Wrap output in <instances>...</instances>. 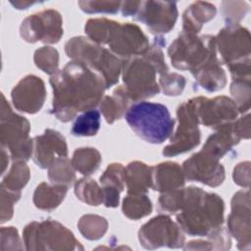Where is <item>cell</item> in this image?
Returning a JSON list of instances; mask_svg holds the SVG:
<instances>
[{"mask_svg": "<svg viewBox=\"0 0 251 251\" xmlns=\"http://www.w3.org/2000/svg\"><path fill=\"white\" fill-rule=\"evenodd\" d=\"M250 163L244 162L238 164L233 171L234 182L240 186L249 187L250 183Z\"/></svg>", "mask_w": 251, "mask_h": 251, "instance_id": "cell-40", "label": "cell"}, {"mask_svg": "<svg viewBox=\"0 0 251 251\" xmlns=\"http://www.w3.org/2000/svg\"><path fill=\"white\" fill-rule=\"evenodd\" d=\"M80 9L88 14L93 13H110L115 14L121 7L122 2L117 1H79L77 2Z\"/></svg>", "mask_w": 251, "mask_h": 251, "instance_id": "cell-38", "label": "cell"}, {"mask_svg": "<svg viewBox=\"0 0 251 251\" xmlns=\"http://www.w3.org/2000/svg\"><path fill=\"white\" fill-rule=\"evenodd\" d=\"M72 162L68 157L58 158L48 169V177L53 184L70 186L75 179Z\"/></svg>", "mask_w": 251, "mask_h": 251, "instance_id": "cell-31", "label": "cell"}, {"mask_svg": "<svg viewBox=\"0 0 251 251\" xmlns=\"http://www.w3.org/2000/svg\"><path fill=\"white\" fill-rule=\"evenodd\" d=\"M194 105L198 123L215 129L232 124L238 115V109L232 99L217 96L213 99L195 97Z\"/></svg>", "mask_w": 251, "mask_h": 251, "instance_id": "cell-14", "label": "cell"}, {"mask_svg": "<svg viewBox=\"0 0 251 251\" xmlns=\"http://www.w3.org/2000/svg\"><path fill=\"white\" fill-rule=\"evenodd\" d=\"M29 122L14 113L2 94L1 144L10 151L13 161H27L33 152V139L29 138Z\"/></svg>", "mask_w": 251, "mask_h": 251, "instance_id": "cell-7", "label": "cell"}, {"mask_svg": "<svg viewBox=\"0 0 251 251\" xmlns=\"http://www.w3.org/2000/svg\"><path fill=\"white\" fill-rule=\"evenodd\" d=\"M140 244L147 249L161 246L179 248L184 244V235L178 225L169 216L159 215L141 226L138 231Z\"/></svg>", "mask_w": 251, "mask_h": 251, "instance_id": "cell-11", "label": "cell"}, {"mask_svg": "<svg viewBox=\"0 0 251 251\" xmlns=\"http://www.w3.org/2000/svg\"><path fill=\"white\" fill-rule=\"evenodd\" d=\"M33 161L41 169L49 168L58 158L68 157L65 137L54 129H46L33 138Z\"/></svg>", "mask_w": 251, "mask_h": 251, "instance_id": "cell-19", "label": "cell"}, {"mask_svg": "<svg viewBox=\"0 0 251 251\" xmlns=\"http://www.w3.org/2000/svg\"><path fill=\"white\" fill-rule=\"evenodd\" d=\"M63 21L60 13L56 10H43L25 18L21 25V36L24 40L34 43H57L64 31Z\"/></svg>", "mask_w": 251, "mask_h": 251, "instance_id": "cell-12", "label": "cell"}, {"mask_svg": "<svg viewBox=\"0 0 251 251\" xmlns=\"http://www.w3.org/2000/svg\"><path fill=\"white\" fill-rule=\"evenodd\" d=\"M135 19L144 24L152 33H167L174 28L177 19L176 3L141 1Z\"/></svg>", "mask_w": 251, "mask_h": 251, "instance_id": "cell-16", "label": "cell"}, {"mask_svg": "<svg viewBox=\"0 0 251 251\" xmlns=\"http://www.w3.org/2000/svg\"><path fill=\"white\" fill-rule=\"evenodd\" d=\"M227 229L237 240L239 249H250V196L249 191H238L231 199V213Z\"/></svg>", "mask_w": 251, "mask_h": 251, "instance_id": "cell-17", "label": "cell"}, {"mask_svg": "<svg viewBox=\"0 0 251 251\" xmlns=\"http://www.w3.org/2000/svg\"><path fill=\"white\" fill-rule=\"evenodd\" d=\"M100 127V112L90 109L77 116L73 124L71 133L75 136H92Z\"/></svg>", "mask_w": 251, "mask_h": 251, "instance_id": "cell-29", "label": "cell"}, {"mask_svg": "<svg viewBox=\"0 0 251 251\" xmlns=\"http://www.w3.org/2000/svg\"><path fill=\"white\" fill-rule=\"evenodd\" d=\"M159 82L166 95L177 96L179 95L185 85V79L178 74H170L169 72L160 75Z\"/></svg>", "mask_w": 251, "mask_h": 251, "instance_id": "cell-37", "label": "cell"}, {"mask_svg": "<svg viewBox=\"0 0 251 251\" xmlns=\"http://www.w3.org/2000/svg\"><path fill=\"white\" fill-rule=\"evenodd\" d=\"M125 183L127 194L146 193L152 187V167L138 161L129 163L125 168Z\"/></svg>", "mask_w": 251, "mask_h": 251, "instance_id": "cell-23", "label": "cell"}, {"mask_svg": "<svg viewBox=\"0 0 251 251\" xmlns=\"http://www.w3.org/2000/svg\"><path fill=\"white\" fill-rule=\"evenodd\" d=\"M75 193L77 198L88 205L98 206L103 203V192L96 181L92 178H81L75 185Z\"/></svg>", "mask_w": 251, "mask_h": 251, "instance_id": "cell-32", "label": "cell"}, {"mask_svg": "<svg viewBox=\"0 0 251 251\" xmlns=\"http://www.w3.org/2000/svg\"><path fill=\"white\" fill-rule=\"evenodd\" d=\"M192 75L197 84L210 92L223 89L226 83V73L221 67V61L217 55L209 59Z\"/></svg>", "mask_w": 251, "mask_h": 251, "instance_id": "cell-22", "label": "cell"}, {"mask_svg": "<svg viewBox=\"0 0 251 251\" xmlns=\"http://www.w3.org/2000/svg\"><path fill=\"white\" fill-rule=\"evenodd\" d=\"M23 235L27 250L83 249L73 232L55 221L32 222L25 227Z\"/></svg>", "mask_w": 251, "mask_h": 251, "instance_id": "cell-8", "label": "cell"}, {"mask_svg": "<svg viewBox=\"0 0 251 251\" xmlns=\"http://www.w3.org/2000/svg\"><path fill=\"white\" fill-rule=\"evenodd\" d=\"M67 191L68 186L66 185L53 184V186H51L46 182H42L34 191L33 203L38 209L51 211L61 204Z\"/></svg>", "mask_w": 251, "mask_h": 251, "instance_id": "cell-25", "label": "cell"}, {"mask_svg": "<svg viewBox=\"0 0 251 251\" xmlns=\"http://www.w3.org/2000/svg\"><path fill=\"white\" fill-rule=\"evenodd\" d=\"M178 126L171 136V143L163 150L164 156H176L185 153L200 143V130L195 112L194 99L183 102L176 110Z\"/></svg>", "mask_w": 251, "mask_h": 251, "instance_id": "cell-10", "label": "cell"}, {"mask_svg": "<svg viewBox=\"0 0 251 251\" xmlns=\"http://www.w3.org/2000/svg\"><path fill=\"white\" fill-rule=\"evenodd\" d=\"M182 168L173 162L161 163L152 167V188L165 193L181 188L184 184Z\"/></svg>", "mask_w": 251, "mask_h": 251, "instance_id": "cell-20", "label": "cell"}, {"mask_svg": "<svg viewBox=\"0 0 251 251\" xmlns=\"http://www.w3.org/2000/svg\"><path fill=\"white\" fill-rule=\"evenodd\" d=\"M88 38L98 44H107L119 58L130 59L144 55L149 41L136 25L118 23L105 18L90 19L84 26Z\"/></svg>", "mask_w": 251, "mask_h": 251, "instance_id": "cell-3", "label": "cell"}, {"mask_svg": "<svg viewBox=\"0 0 251 251\" xmlns=\"http://www.w3.org/2000/svg\"><path fill=\"white\" fill-rule=\"evenodd\" d=\"M29 179V169L25 161H14L10 172L2 179L1 188L14 193H21Z\"/></svg>", "mask_w": 251, "mask_h": 251, "instance_id": "cell-28", "label": "cell"}, {"mask_svg": "<svg viewBox=\"0 0 251 251\" xmlns=\"http://www.w3.org/2000/svg\"><path fill=\"white\" fill-rule=\"evenodd\" d=\"M230 93L238 112L244 113L250 108V78H234L230 84Z\"/></svg>", "mask_w": 251, "mask_h": 251, "instance_id": "cell-34", "label": "cell"}, {"mask_svg": "<svg viewBox=\"0 0 251 251\" xmlns=\"http://www.w3.org/2000/svg\"><path fill=\"white\" fill-rule=\"evenodd\" d=\"M21 193L1 188V223L9 221L13 215V205L20 199Z\"/></svg>", "mask_w": 251, "mask_h": 251, "instance_id": "cell-39", "label": "cell"}, {"mask_svg": "<svg viewBox=\"0 0 251 251\" xmlns=\"http://www.w3.org/2000/svg\"><path fill=\"white\" fill-rule=\"evenodd\" d=\"M157 73V67L146 55L124 62L122 86L129 101L146 99L160 92V86L156 81Z\"/></svg>", "mask_w": 251, "mask_h": 251, "instance_id": "cell-9", "label": "cell"}, {"mask_svg": "<svg viewBox=\"0 0 251 251\" xmlns=\"http://www.w3.org/2000/svg\"><path fill=\"white\" fill-rule=\"evenodd\" d=\"M224 211V201L219 195L189 186L182 188L176 222L181 230L191 236L209 237L223 227Z\"/></svg>", "mask_w": 251, "mask_h": 251, "instance_id": "cell-2", "label": "cell"}, {"mask_svg": "<svg viewBox=\"0 0 251 251\" xmlns=\"http://www.w3.org/2000/svg\"><path fill=\"white\" fill-rule=\"evenodd\" d=\"M34 63L44 73L53 75L58 72L59 53L53 47H42L35 51Z\"/></svg>", "mask_w": 251, "mask_h": 251, "instance_id": "cell-35", "label": "cell"}, {"mask_svg": "<svg viewBox=\"0 0 251 251\" xmlns=\"http://www.w3.org/2000/svg\"><path fill=\"white\" fill-rule=\"evenodd\" d=\"M233 128L240 138L248 139L250 137V115L247 114L236 122H233Z\"/></svg>", "mask_w": 251, "mask_h": 251, "instance_id": "cell-41", "label": "cell"}, {"mask_svg": "<svg viewBox=\"0 0 251 251\" xmlns=\"http://www.w3.org/2000/svg\"><path fill=\"white\" fill-rule=\"evenodd\" d=\"M152 212V203L146 193L127 194L123 201V213L131 220H138Z\"/></svg>", "mask_w": 251, "mask_h": 251, "instance_id": "cell-30", "label": "cell"}, {"mask_svg": "<svg viewBox=\"0 0 251 251\" xmlns=\"http://www.w3.org/2000/svg\"><path fill=\"white\" fill-rule=\"evenodd\" d=\"M15 108L21 112L35 114L38 112L46 97L43 80L35 75H26L13 88L11 93Z\"/></svg>", "mask_w": 251, "mask_h": 251, "instance_id": "cell-18", "label": "cell"}, {"mask_svg": "<svg viewBox=\"0 0 251 251\" xmlns=\"http://www.w3.org/2000/svg\"><path fill=\"white\" fill-rule=\"evenodd\" d=\"M50 84L53 88L51 113L64 123L73 120L78 112L94 109L107 89L97 73L74 61L54 74Z\"/></svg>", "mask_w": 251, "mask_h": 251, "instance_id": "cell-1", "label": "cell"}, {"mask_svg": "<svg viewBox=\"0 0 251 251\" xmlns=\"http://www.w3.org/2000/svg\"><path fill=\"white\" fill-rule=\"evenodd\" d=\"M103 192V204L106 207L115 208L119 205L120 192L125 188V167L114 163L107 167L100 176Z\"/></svg>", "mask_w": 251, "mask_h": 251, "instance_id": "cell-21", "label": "cell"}, {"mask_svg": "<svg viewBox=\"0 0 251 251\" xmlns=\"http://www.w3.org/2000/svg\"><path fill=\"white\" fill-rule=\"evenodd\" d=\"M125 119L140 138L153 144H161L171 137L175 127L170 111L160 103H134L126 110Z\"/></svg>", "mask_w": 251, "mask_h": 251, "instance_id": "cell-4", "label": "cell"}, {"mask_svg": "<svg viewBox=\"0 0 251 251\" xmlns=\"http://www.w3.org/2000/svg\"><path fill=\"white\" fill-rule=\"evenodd\" d=\"M141 1H126L122 2L121 8H122V14L125 17H129V16H135L139 6H140Z\"/></svg>", "mask_w": 251, "mask_h": 251, "instance_id": "cell-42", "label": "cell"}, {"mask_svg": "<svg viewBox=\"0 0 251 251\" xmlns=\"http://www.w3.org/2000/svg\"><path fill=\"white\" fill-rule=\"evenodd\" d=\"M77 226L81 234L85 238L93 240L99 239L104 235L107 230L108 223L100 216L86 215L79 220Z\"/></svg>", "mask_w": 251, "mask_h": 251, "instance_id": "cell-33", "label": "cell"}, {"mask_svg": "<svg viewBox=\"0 0 251 251\" xmlns=\"http://www.w3.org/2000/svg\"><path fill=\"white\" fill-rule=\"evenodd\" d=\"M172 65L178 70H188L192 74L210 58L217 55L216 38L213 35L182 31L168 50Z\"/></svg>", "mask_w": 251, "mask_h": 251, "instance_id": "cell-6", "label": "cell"}, {"mask_svg": "<svg viewBox=\"0 0 251 251\" xmlns=\"http://www.w3.org/2000/svg\"><path fill=\"white\" fill-rule=\"evenodd\" d=\"M129 99L127 98L123 86L117 87L112 96H104L100 102V110L109 124L119 120L127 110Z\"/></svg>", "mask_w": 251, "mask_h": 251, "instance_id": "cell-26", "label": "cell"}, {"mask_svg": "<svg viewBox=\"0 0 251 251\" xmlns=\"http://www.w3.org/2000/svg\"><path fill=\"white\" fill-rule=\"evenodd\" d=\"M216 12V7L209 2H194L183 13L182 31L197 34L203 25L215 17Z\"/></svg>", "mask_w": 251, "mask_h": 251, "instance_id": "cell-24", "label": "cell"}, {"mask_svg": "<svg viewBox=\"0 0 251 251\" xmlns=\"http://www.w3.org/2000/svg\"><path fill=\"white\" fill-rule=\"evenodd\" d=\"M101 155L95 148H78L74 152L72 165L75 170L84 176L93 174L100 166Z\"/></svg>", "mask_w": 251, "mask_h": 251, "instance_id": "cell-27", "label": "cell"}, {"mask_svg": "<svg viewBox=\"0 0 251 251\" xmlns=\"http://www.w3.org/2000/svg\"><path fill=\"white\" fill-rule=\"evenodd\" d=\"M216 38V49L221 62L228 68L238 64L250 63V34L240 25H226Z\"/></svg>", "mask_w": 251, "mask_h": 251, "instance_id": "cell-13", "label": "cell"}, {"mask_svg": "<svg viewBox=\"0 0 251 251\" xmlns=\"http://www.w3.org/2000/svg\"><path fill=\"white\" fill-rule=\"evenodd\" d=\"M35 2H25V1H24V2H11V4L12 5H14L17 9H26L29 5H32V4H34Z\"/></svg>", "mask_w": 251, "mask_h": 251, "instance_id": "cell-43", "label": "cell"}, {"mask_svg": "<svg viewBox=\"0 0 251 251\" xmlns=\"http://www.w3.org/2000/svg\"><path fill=\"white\" fill-rule=\"evenodd\" d=\"M219 160L217 156L202 149L183 163L184 177L213 187L222 184L225 179V168Z\"/></svg>", "mask_w": 251, "mask_h": 251, "instance_id": "cell-15", "label": "cell"}, {"mask_svg": "<svg viewBox=\"0 0 251 251\" xmlns=\"http://www.w3.org/2000/svg\"><path fill=\"white\" fill-rule=\"evenodd\" d=\"M65 51L72 61L97 73L104 79L107 89L118 82L124 61L100 44L88 37L76 36L68 40Z\"/></svg>", "mask_w": 251, "mask_h": 251, "instance_id": "cell-5", "label": "cell"}, {"mask_svg": "<svg viewBox=\"0 0 251 251\" xmlns=\"http://www.w3.org/2000/svg\"><path fill=\"white\" fill-rule=\"evenodd\" d=\"M222 11L224 19L226 22V25H239V21L244 18L248 12V4L246 2H227L224 1L222 3Z\"/></svg>", "mask_w": 251, "mask_h": 251, "instance_id": "cell-36", "label": "cell"}]
</instances>
